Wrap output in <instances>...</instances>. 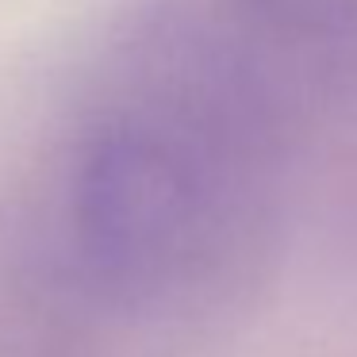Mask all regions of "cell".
<instances>
[{
    "mask_svg": "<svg viewBox=\"0 0 357 357\" xmlns=\"http://www.w3.org/2000/svg\"><path fill=\"white\" fill-rule=\"evenodd\" d=\"M81 211L100 273L131 292L162 288L192 257L204 188L181 150L150 135H119L89 162Z\"/></svg>",
    "mask_w": 357,
    "mask_h": 357,
    "instance_id": "cell-1",
    "label": "cell"
},
{
    "mask_svg": "<svg viewBox=\"0 0 357 357\" xmlns=\"http://www.w3.org/2000/svg\"><path fill=\"white\" fill-rule=\"evenodd\" d=\"M284 24L311 27V31H334L357 20V0H265Z\"/></svg>",
    "mask_w": 357,
    "mask_h": 357,
    "instance_id": "cell-2",
    "label": "cell"
}]
</instances>
